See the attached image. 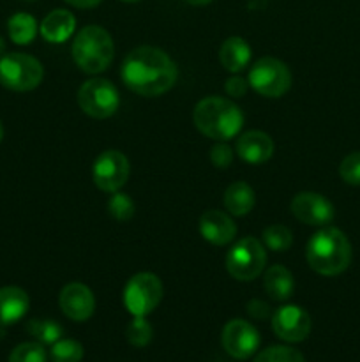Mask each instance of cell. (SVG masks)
Instances as JSON below:
<instances>
[{"instance_id":"cell-1","label":"cell","mask_w":360,"mask_h":362,"mask_svg":"<svg viewBox=\"0 0 360 362\" xmlns=\"http://www.w3.org/2000/svg\"><path fill=\"white\" fill-rule=\"evenodd\" d=\"M120 76L127 88L136 94L157 98L176 83L179 69L162 49L155 46H140L126 57Z\"/></svg>"},{"instance_id":"cell-2","label":"cell","mask_w":360,"mask_h":362,"mask_svg":"<svg viewBox=\"0 0 360 362\" xmlns=\"http://www.w3.org/2000/svg\"><path fill=\"white\" fill-rule=\"evenodd\" d=\"M309 267L321 276H337L352 264V244L334 226H325L314 233L306 247Z\"/></svg>"},{"instance_id":"cell-3","label":"cell","mask_w":360,"mask_h":362,"mask_svg":"<svg viewBox=\"0 0 360 362\" xmlns=\"http://www.w3.org/2000/svg\"><path fill=\"white\" fill-rule=\"evenodd\" d=\"M194 126L205 136L217 141L235 138L244 126V115L239 106L224 98H205L193 110Z\"/></svg>"},{"instance_id":"cell-4","label":"cell","mask_w":360,"mask_h":362,"mask_svg":"<svg viewBox=\"0 0 360 362\" xmlns=\"http://www.w3.org/2000/svg\"><path fill=\"white\" fill-rule=\"evenodd\" d=\"M71 53L76 66L83 73L97 74L109 67L115 46L108 30L99 25H88L76 34Z\"/></svg>"},{"instance_id":"cell-5","label":"cell","mask_w":360,"mask_h":362,"mask_svg":"<svg viewBox=\"0 0 360 362\" xmlns=\"http://www.w3.org/2000/svg\"><path fill=\"white\" fill-rule=\"evenodd\" d=\"M44 76L42 64L27 53H7L0 57V83L14 92H28L39 87Z\"/></svg>"},{"instance_id":"cell-6","label":"cell","mask_w":360,"mask_h":362,"mask_svg":"<svg viewBox=\"0 0 360 362\" xmlns=\"http://www.w3.org/2000/svg\"><path fill=\"white\" fill-rule=\"evenodd\" d=\"M267 264L265 246L254 237H244L233 244L226 255V271L239 281H253L263 272Z\"/></svg>"},{"instance_id":"cell-7","label":"cell","mask_w":360,"mask_h":362,"mask_svg":"<svg viewBox=\"0 0 360 362\" xmlns=\"http://www.w3.org/2000/svg\"><path fill=\"white\" fill-rule=\"evenodd\" d=\"M292 71L282 60L263 57L249 71V85L265 98H281L292 87Z\"/></svg>"},{"instance_id":"cell-8","label":"cell","mask_w":360,"mask_h":362,"mask_svg":"<svg viewBox=\"0 0 360 362\" xmlns=\"http://www.w3.org/2000/svg\"><path fill=\"white\" fill-rule=\"evenodd\" d=\"M162 299V283L152 272H140L124 288V306L133 317H147Z\"/></svg>"},{"instance_id":"cell-9","label":"cell","mask_w":360,"mask_h":362,"mask_svg":"<svg viewBox=\"0 0 360 362\" xmlns=\"http://www.w3.org/2000/svg\"><path fill=\"white\" fill-rule=\"evenodd\" d=\"M78 105L92 119H108L120 106V95L115 85L104 78L87 80L78 90Z\"/></svg>"},{"instance_id":"cell-10","label":"cell","mask_w":360,"mask_h":362,"mask_svg":"<svg viewBox=\"0 0 360 362\" xmlns=\"http://www.w3.org/2000/svg\"><path fill=\"white\" fill-rule=\"evenodd\" d=\"M129 159L120 151H104L97 156L92 166L94 184L104 193H115L129 179Z\"/></svg>"},{"instance_id":"cell-11","label":"cell","mask_w":360,"mask_h":362,"mask_svg":"<svg viewBox=\"0 0 360 362\" xmlns=\"http://www.w3.org/2000/svg\"><path fill=\"white\" fill-rule=\"evenodd\" d=\"M221 343L228 356H232L233 359L246 361L256 354L260 346V332L249 322L235 318V320H229L222 329Z\"/></svg>"},{"instance_id":"cell-12","label":"cell","mask_w":360,"mask_h":362,"mask_svg":"<svg viewBox=\"0 0 360 362\" xmlns=\"http://www.w3.org/2000/svg\"><path fill=\"white\" fill-rule=\"evenodd\" d=\"M272 329L275 336L286 343H300L309 336L311 317L304 308L286 304L272 317Z\"/></svg>"},{"instance_id":"cell-13","label":"cell","mask_w":360,"mask_h":362,"mask_svg":"<svg viewBox=\"0 0 360 362\" xmlns=\"http://www.w3.org/2000/svg\"><path fill=\"white\" fill-rule=\"evenodd\" d=\"M292 214L300 223L311 226H327L334 219V205L320 193L302 191L292 200Z\"/></svg>"},{"instance_id":"cell-14","label":"cell","mask_w":360,"mask_h":362,"mask_svg":"<svg viewBox=\"0 0 360 362\" xmlns=\"http://www.w3.org/2000/svg\"><path fill=\"white\" fill-rule=\"evenodd\" d=\"M62 313L73 322H85L94 315L95 297L92 290L83 283H69L59 296Z\"/></svg>"},{"instance_id":"cell-15","label":"cell","mask_w":360,"mask_h":362,"mask_svg":"<svg viewBox=\"0 0 360 362\" xmlns=\"http://www.w3.org/2000/svg\"><path fill=\"white\" fill-rule=\"evenodd\" d=\"M200 233L214 246H226L236 235V225L226 212L207 211L200 218Z\"/></svg>"},{"instance_id":"cell-16","label":"cell","mask_w":360,"mask_h":362,"mask_svg":"<svg viewBox=\"0 0 360 362\" xmlns=\"http://www.w3.org/2000/svg\"><path fill=\"white\" fill-rule=\"evenodd\" d=\"M236 154L249 165H263L274 154V141L263 131H247L236 140Z\"/></svg>"},{"instance_id":"cell-17","label":"cell","mask_w":360,"mask_h":362,"mask_svg":"<svg viewBox=\"0 0 360 362\" xmlns=\"http://www.w3.org/2000/svg\"><path fill=\"white\" fill-rule=\"evenodd\" d=\"M30 299L20 286H4L0 288V327H7L27 315Z\"/></svg>"},{"instance_id":"cell-18","label":"cell","mask_w":360,"mask_h":362,"mask_svg":"<svg viewBox=\"0 0 360 362\" xmlns=\"http://www.w3.org/2000/svg\"><path fill=\"white\" fill-rule=\"evenodd\" d=\"M74 28H76L74 14L67 9H55L46 14L44 20L41 21L39 32H41L44 41L60 45V42H66L73 35Z\"/></svg>"},{"instance_id":"cell-19","label":"cell","mask_w":360,"mask_h":362,"mask_svg":"<svg viewBox=\"0 0 360 362\" xmlns=\"http://www.w3.org/2000/svg\"><path fill=\"white\" fill-rule=\"evenodd\" d=\"M251 60V46L242 37H228L219 49V62L229 73H240Z\"/></svg>"},{"instance_id":"cell-20","label":"cell","mask_w":360,"mask_h":362,"mask_svg":"<svg viewBox=\"0 0 360 362\" xmlns=\"http://www.w3.org/2000/svg\"><path fill=\"white\" fill-rule=\"evenodd\" d=\"M263 288L274 300H288L295 290L293 274L282 265H272L265 271Z\"/></svg>"},{"instance_id":"cell-21","label":"cell","mask_w":360,"mask_h":362,"mask_svg":"<svg viewBox=\"0 0 360 362\" xmlns=\"http://www.w3.org/2000/svg\"><path fill=\"white\" fill-rule=\"evenodd\" d=\"M224 207L233 216H246L254 209V189L247 182H233L224 191Z\"/></svg>"},{"instance_id":"cell-22","label":"cell","mask_w":360,"mask_h":362,"mask_svg":"<svg viewBox=\"0 0 360 362\" xmlns=\"http://www.w3.org/2000/svg\"><path fill=\"white\" fill-rule=\"evenodd\" d=\"M7 32L16 45H30L37 35V21L32 14L16 13L7 21Z\"/></svg>"},{"instance_id":"cell-23","label":"cell","mask_w":360,"mask_h":362,"mask_svg":"<svg viewBox=\"0 0 360 362\" xmlns=\"http://www.w3.org/2000/svg\"><path fill=\"white\" fill-rule=\"evenodd\" d=\"M27 331L41 345H53L64 334L62 325L53 320H30L27 324Z\"/></svg>"},{"instance_id":"cell-24","label":"cell","mask_w":360,"mask_h":362,"mask_svg":"<svg viewBox=\"0 0 360 362\" xmlns=\"http://www.w3.org/2000/svg\"><path fill=\"white\" fill-rule=\"evenodd\" d=\"M263 244L270 251L282 253L288 251L293 244V233L284 225H270L263 230Z\"/></svg>"},{"instance_id":"cell-25","label":"cell","mask_w":360,"mask_h":362,"mask_svg":"<svg viewBox=\"0 0 360 362\" xmlns=\"http://www.w3.org/2000/svg\"><path fill=\"white\" fill-rule=\"evenodd\" d=\"M49 357L53 362H81L83 359V346L76 339H64L53 343L49 350Z\"/></svg>"},{"instance_id":"cell-26","label":"cell","mask_w":360,"mask_h":362,"mask_svg":"<svg viewBox=\"0 0 360 362\" xmlns=\"http://www.w3.org/2000/svg\"><path fill=\"white\" fill-rule=\"evenodd\" d=\"M152 336H154V329L148 324V320L145 317H134L133 322L127 325L126 329V338L127 341L133 346H147L150 343Z\"/></svg>"},{"instance_id":"cell-27","label":"cell","mask_w":360,"mask_h":362,"mask_svg":"<svg viewBox=\"0 0 360 362\" xmlns=\"http://www.w3.org/2000/svg\"><path fill=\"white\" fill-rule=\"evenodd\" d=\"M108 212L116 221H129L134 216V202L127 194L115 191V193H112V197L108 200Z\"/></svg>"},{"instance_id":"cell-28","label":"cell","mask_w":360,"mask_h":362,"mask_svg":"<svg viewBox=\"0 0 360 362\" xmlns=\"http://www.w3.org/2000/svg\"><path fill=\"white\" fill-rule=\"evenodd\" d=\"M254 362H306L302 354L292 346H268L263 352L258 354Z\"/></svg>"},{"instance_id":"cell-29","label":"cell","mask_w":360,"mask_h":362,"mask_svg":"<svg viewBox=\"0 0 360 362\" xmlns=\"http://www.w3.org/2000/svg\"><path fill=\"white\" fill-rule=\"evenodd\" d=\"M9 362H48L46 350L41 343H21L11 352Z\"/></svg>"},{"instance_id":"cell-30","label":"cell","mask_w":360,"mask_h":362,"mask_svg":"<svg viewBox=\"0 0 360 362\" xmlns=\"http://www.w3.org/2000/svg\"><path fill=\"white\" fill-rule=\"evenodd\" d=\"M339 175L349 186H360V151L346 156L339 166Z\"/></svg>"},{"instance_id":"cell-31","label":"cell","mask_w":360,"mask_h":362,"mask_svg":"<svg viewBox=\"0 0 360 362\" xmlns=\"http://www.w3.org/2000/svg\"><path fill=\"white\" fill-rule=\"evenodd\" d=\"M210 161L215 168H221V170L228 168L233 161L232 148H229L226 144H222V141L221 144L214 145V147L210 148Z\"/></svg>"},{"instance_id":"cell-32","label":"cell","mask_w":360,"mask_h":362,"mask_svg":"<svg viewBox=\"0 0 360 362\" xmlns=\"http://www.w3.org/2000/svg\"><path fill=\"white\" fill-rule=\"evenodd\" d=\"M224 88L226 92H228V95H232V98H244L247 88H249V83H247L242 76H232L226 81Z\"/></svg>"},{"instance_id":"cell-33","label":"cell","mask_w":360,"mask_h":362,"mask_svg":"<svg viewBox=\"0 0 360 362\" xmlns=\"http://www.w3.org/2000/svg\"><path fill=\"white\" fill-rule=\"evenodd\" d=\"M247 313L253 318H256V320H263V318H267L268 315H270V308H268V304H265L263 300L254 299L247 304Z\"/></svg>"},{"instance_id":"cell-34","label":"cell","mask_w":360,"mask_h":362,"mask_svg":"<svg viewBox=\"0 0 360 362\" xmlns=\"http://www.w3.org/2000/svg\"><path fill=\"white\" fill-rule=\"evenodd\" d=\"M66 2L73 7H78V9H92V7L99 6L102 0H66Z\"/></svg>"},{"instance_id":"cell-35","label":"cell","mask_w":360,"mask_h":362,"mask_svg":"<svg viewBox=\"0 0 360 362\" xmlns=\"http://www.w3.org/2000/svg\"><path fill=\"white\" fill-rule=\"evenodd\" d=\"M184 2L191 4V6H207V4L214 2V0H184Z\"/></svg>"},{"instance_id":"cell-36","label":"cell","mask_w":360,"mask_h":362,"mask_svg":"<svg viewBox=\"0 0 360 362\" xmlns=\"http://www.w3.org/2000/svg\"><path fill=\"white\" fill-rule=\"evenodd\" d=\"M4 52H6V42H4V39L0 37V57H4Z\"/></svg>"},{"instance_id":"cell-37","label":"cell","mask_w":360,"mask_h":362,"mask_svg":"<svg viewBox=\"0 0 360 362\" xmlns=\"http://www.w3.org/2000/svg\"><path fill=\"white\" fill-rule=\"evenodd\" d=\"M2 138H4V126L2 122H0V141H2Z\"/></svg>"},{"instance_id":"cell-38","label":"cell","mask_w":360,"mask_h":362,"mask_svg":"<svg viewBox=\"0 0 360 362\" xmlns=\"http://www.w3.org/2000/svg\"><path fill=\"white\" fill-rule=\"evenodd\" d=\"M122 2H127V4H133V2H140V0H122Z\"/></svg>"},{"instance_id":"cell-39","label":"cell","mask_w":360,"mask_h":362,"mask_svg":"<svg viewBox=\"0 0 360 362\" xmlns=\"http://www.w3.org/2000/svg\"><path fill=\"white\" fill-rule=\"evenodd\" d=\"M27 2H34V0H27Z\"/></svg>"}]
</instances>
